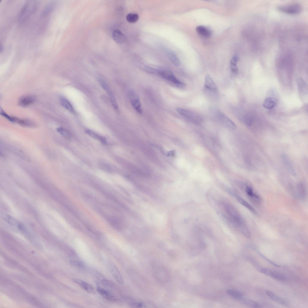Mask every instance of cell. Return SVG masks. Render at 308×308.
Returning <instances> with one entry per match:
<instances>
[{
  "instance_id": "cell-27",
  "label": "cell",
  "mask_w": 308,
  "mask_h": 308,
  "mask_svg": "<svg viewBox=\"0 0 308 308\" xmlns=\"http://www.w3.org/2000/svg\"><path fill=\"white\" fill-rule=\"evenodd\" d=\"M276 105V103L273 98L269 97L266 98L263 103V107L267 109H273Z\"/></svg>"
},
{
  "instance_id": "cell-1",
  "label": "cell",
  "mask_w": 308,
  "mask_h": 308,
  "mask_svg": "<svg viewBox=\"0 0 308 308\" xmlns=\"http://www.w3.org/2000/svg\"><path fill=\"white\" fill-rule=\"evenodd\" d=\"M220 204L229 223L245 237L250 238V232L243 217L235 207L231 203L226 201H222Z\"/></svg>"
},
{
  "instance_id": "cell-19",
  "label": "cell",
  "mask_w": 308,
  "mask_h": 308,
  "mask_svg": "<svg viewBox=\"0 0 308 308\" xmlns=\"http://www.w3.org/2000/svg\"><path fill=\"white\" fill-rule=\"evenodd\" d=\"M266 293L268 297L274 301L284 305H287V302L285 300L273 292L269 290H267L266 291Z\"/></svg>"
},
{
  "instance_id": "cell-16",
  "label": "cell",
  "mask_w": 308,
  "mask_h": 308,
  "mask_svg": "<svg viewBox=\"0 0 308 308\" xmlns=\"http://www.w3.org/2000/svg\"><path fill=\"white\" fill-rule=\"evenodd\" d=\"M112 36L114 40L118 43H122L126 39L125 35L121 31L118 29H115L113 31Z\"/></svg>"
},
{
  "instance_id": "cell-36",
  "label": "cell",
  "mask_w": 308,
  "mask_h": 308,
  "mask_svg": "<svg viewBox=\"0 0 308 308\" xmlns=\"http://www.w3.org/2000/svg\"><path fill=\"white\" fill-rule=\"evenodd\" d=\"M70 264L73 266L79 267H83L85 264L82 261L78 260H72L70 261Z\"/></svg>"
},
{
  "instance_id": "cell-33",
  "label": "cell",
  "mask_w": 308,
  "mask_h": 308,
  "mask_svg": "<svg viewBox=\"0 0 308 308\" xmlns=\"http://www.w3.org/2000/svg\"><path fill=\"white\" fill-rule=\"evenodd\" d=\"M57 130L60 134L64 137L69 139L71 138V134L69 132L65 129L62 127H59L57 128Z\"/></svg>"
},
{
  "instance_id": "cell-17",
  "label": "cell",
  "mask_w": 308,
  "mask_h": 308,
  "mask_svg": "<svg viewBox=\"0 0 308 308\" xmlns=\"http://www.w3.org/2000/svg\"><path fill=\"white\" fill-rule=\"evenodd\" d=\"M196 30L199 35L204 37L209 38L212 34L211 31L207 27L203 26H197Z\"/></svg>"
},
{
  "instance_id": "cell-26",
  "label": "cell",
  "mask_w": 308,
  "mask_h": 308,
  "mask_svg": "<svg viewBox=\"0 0 308 308\" xmlns=\"http://www.w3.org/2000/svg\"><path fill=\"white\" fill-rule=\"evenodd\" d=\"M297 194L298 196L301 199H305L306 196V191L305 186L302 183L298 184L297 186Z\"/></svg>"
},
{
  "instance_id": "cell-25",
  "label": "cell",
  "mask_w": 308,
  "mask_h": 308,
  "mask_svg": "<svg viewBox=\"0 0 308 308\" xmlns=\"http://www.w3.org/2000/svg\"><path fill=\"white\" fill-rule=\"evenodd\" d=\"M55 5V3L53 2H51L48 4L42 12L41 17H45L50 14L54 9Z\"/></svg>"
},
{
  "instance_id": "cell-10",
  "label": "cell",
  "mask_w": 308,
  "mask_h": 308,
  "mask_svg": "<svg viewBox=\"0 0 308 308\" xmlns=\"http://www.w3.org/2000/svg\"><path fill=\"white\" fill-rule=\"evenodd\" d=\"M35 97L32 95L25 96L19 100L18 104L22 107H26L32 104L35 101Z\"/></svg>"
},
{
  "instance_id": "cell-29",
  "label": "cell",
  "mask_w": 308,
  "mask_h": 308,
  "mask_svg": "<svg viewBox=\"0 0 308 308\" xmlns=\"http://www.w3.org/2000/svg\"><path fill=\"white\" fill-rule=\"evenodd\" d=\"M176 110L179 114L185 117L190 118L195 117V115L192 112L183 108L178 107Z\"/></svg>"
},
{
  "instance_id": "cell-30",
  "label": "cell",
  "mask_w": 308,
  "mask_h": 308,
  "mask_svg": "<svg viewBox=\"0 0 308 308\" xmlns=\"http://www.w3.org/2000/svg\"><path fill=\"white\" fill-rule=\"evenodd\" d=\"M226 292L229 295L236 300L242 296V294L241 292L236 290L228 289L227 290Z\"/></svg>"
},
{
  "instance_id": "cell-37",
  "label": "cell",
  "mask_w": 308,
  "mask_h": 308,
  "mask_svg": "<svg viewBox=\"0 0 308 308\" xmlns=\"http://www.w3.org/2000/svg\"><path fill=\"white\" fill-rule=\"evenodd\" d=\"M0 114L9 121L12 122H14L13 117L11 116L8 115L1 108L0 109Z\"/></svg>"
},
{
  "instance_id": "cell-32",
  "label": "cell",
  "mask_w": 308,
  "mask_h": 308,
  "mask_svg": "<svg viewBox=\"0 0 308 308\" xmlns=\"http://www.w3.org/2000/svg\"><path fill=\"white\" fill-rule=\"evenodd\" d=\"M297 82L298 88L301 92H306L307 89V85L304 81L300 78H298L297 79Z\"/></svg>"
},
{
  "instance_id": "cell-18",
  "label": "cell",
  "mask_w": 308,
  "mask_h": 308,
  "mask_svg": "<svg viewBox=\"0 0 308 308\" xmlns=\"http://www.w3.org/2000/svg\"><path fill=\"white\" fill-rule=\"evenodd\" d=\"M165 54L169 60L176 66L180 65V61L177 55L173 51L169 50L165 51Z\"/></svg>"
},
{
  "instance_id": "cell-3",
  "label": "cell",
  "mask_w": 308,
  "mask_h": 308,
  "mask_svg": "<svg viewBox=\"0 0 308 308\" xmlns=\"http://www.w3.org/2000/svg\"><path fill=\"white\" fill-rule=\"evenodd\" d=\"M277 9L279 11L288 14H296L300 13L302 7L299 4L291 3L278 6Z\"/></svg>"
},
{
  "instance_id": "cell-9",
  "label": "cell",
  "mask_w": 308,
  "mask_h": 308,
  "mask_svg": "<svg viewBox=\"0 0 308 308\" xmlns=\"http://www.w3.org/2000/svg\"><path fill=\"white\" fill-rule=\"evenodd\" d=\"M0 217L11 225L18 228L20 224L17 219L11 216L2 211L0 212Z\"/></svg>"
},
{
  "instance_id": "cell-28",
  "label": "cell",
  "mask_w": 308,
  "mask_h": 308,
  "mask_svg": "<svg viewBox=\"0 0 308 308\" xmlns=\"http://www.w3.org/2000/svg\"><path fill=\"white\" fill-rule=\"evenodd\" d=\"M239 60V57L237 56H234L232 58L230 61V67L232 71L235 73L238 72V69L236 64Z\"/></svg>"
},
{
  "instance_id": "cell-7",
  "label": "cell",
  "mask_w": 308,
  "mask_h": 308,
  "mask_svg": "<svg viewBox=\"0 0 308 308\" xmlns=\"http://www.w3.org/2000/svg\"><path fill=\"white\" fill-rule=\"evenodd\" d=\"M246 194L248 197L251 200L256 203H260L261 201L260 196L254 192L252 186L250 185H247L245 188Z\"/></svg>"
},
{
  "instance_id": "cell-15",
  "label": "cell",
  "mask_w": 308,
  "mask_h": 308,
  "mask_svg": "<svg viewBox=\"0 0 308 308\" xmlns=\"http://www.w3.org/2000/svg\"><path fill=\"white\" fill-rule=\"evenodd\" d=\"M97 292L102 296L107 299L111 300H117L118 298L111 293L104 289L98 287L97 288Z\"/></svg>"
},
{
  "instance_id": "cell-13",
  "label": "cell",
  "mask_w": 308,
  "mask_h": 308,
  "mask_svg": "<svg viewBox=\"0 0 308 308\" xmlns=\"http://www.w3.org/2000/svg\"><path fill=\"white\" fill-rule=\"evenodd\" d=\"M282 160L290 173L293 176L296 175V172L293 166L288 157L285 155L281 156Z\"/></svg>"
},
{
  "instance_id": "cell-2",
  "label": "cell",
  "mask_w": 308,
  "mask_h": 308,
  "mask_svg": "<svg viewBox=\"0 0 308 308\" xmlns=\"http://www.w3.org/2000/svg\"><path fill=\"white\" fill-rule=\"evenodd\" d=\"M38 6V2L34 0L27 1L23 6L19 14V24H24L36 11Z\"/></svg>"
},
{
  "instance_id": "cell-20",
  "label": "cell",
  "mask_w": 308,
  "mask_h": 308,
  "mask_svg": "<svg viewBox=\"0 0 308 308\" xmlns=\"http://www.w3.org/2000/svg\"><path fill=\"white\" fill-rule=\"evenodd\" d=\"M237 300L245 304L253 307H260V305L257 302L249 298L244 297L243 296L239 298Z\"/></svg>"
},
{
  "instance_id": "cell-23",
  "label": "cell",
  "mask_w": 308,
  "mask_h": 308,
  "mask_svg": "<svg viewBox=\"0 0 308 308\" xmlns=\"http://www.w3.org/2000/svg\"><path fill=\"white\" fill-rule=\"evenodd\" d=\"M85 132L92 137L99 140L103 144H106V140L104 137L100 135L94 131L89 129H87L85 130Z\"/></svg>"
},
{
  "instance_id": "cell-11",
  "label": "cell",
  "mask_w": 308,
  "mask_h": 308,
  "mask_svg": "<svg viewBox=\"0 0 308 308\" xmlns=\"http://www.w3.org/2000/svg\"><path fill=\"white\" fill-rule=\"evenodd\" d=\"M230 194L235 196L237 201L242 205L245 207L251 212L254 214H257V212L256 210L247 201L242 197L238 196L234 192H230Z\"/></svg>"
},
{
  "instance_id": "cell-38",
  "label": "cell",
  "mask_w": 308,
  "mask_h": 308,
  "mask_svg": "<svg viewBox=\"0 0 308 308\" xmlns=\"http://www.w3.org/2000/svg\"><path fill=\"white\" fill-rule=\"evenodd\" d=\"M101 282L103 285L106 286L110 287H112L113 285L112 282L105 279H101Z\"/></svg>"
},
{
  "instance_id": "cell-21",
  "label": "cell",
  "mask_w": 308,
  "mask_h": 308,
  "mask_svg": "<svg viewBox=\"0 0 308 308\" xmlns=\"http://www.w3.org/2000/svg\"><path fill=\"white\" fill-rule=\"evenodd\" d=\"M205 87L206 88L211 90H215L217 86L211 77L208 75L205 77Z\"/></svg>"
},
{
  "instance_id": "cell-31",
  "label": "cell",
  "mask_w": 308,
  "mask_h": 308,
  "mask_svg": "<svg viewBox=\"0 0 308 308\" xmlns=\"http://www.w3.org/2000/svg\"><path fill=\"white\" fill-rule=\"evenodd\" d=\"M14 122L17 123L21 125L26 126L32 125V123L29 120L20 119L14 117Z\"/></svg>"
},
{
  "instance_id": "cell-22",
  "label": "cell",
  "mask_w": 308,
  "mask_h": 308,
  "mask_svg": "<svg viewBox=\"0 0 308 308\" xmlns=\"http://www.w3.org/2000/svg\"><path fill=\"white\" fill-rule=\"evenodd\" d=\"M219 116L222 122L228 127L233 130L236 128V125L227 117L222 113H220Z\"/></svg>"
},
{
  "instance_id": "cell-4",
  "label": "cell",
  "mask_w": 308,
  "mask_h": 308,
  "mask_svg": "<svg viewBox=\"0 0 308 308\" xmlns=\"http://www.w3.org/2000/svg\"><path fill=\"white\" fill-rule=\"evenodd\" d=\"M158 75L180 88L184 89L186 88L185 84L178 80L173 73L170 71L159 70Z\"/></svg>"
},
{
  "instance_id": "cell-8",
  "label": "cell",
  "mask_w": 308,
  "mask_h": 308,
  "mask_svg": "<svg viewBox=\"0 0 308 308\" xmlns=\"http://www.w3.org/2000/svg\"><path fill=\"white\" fill-rule=\"evenodd\" d=\"M72 281L89 293L92 294L95 293L94 288L91 284L79 279H73Z\"/></svg>"
},
{
  "instance_id": "cell-35",
  "label": "cell",
  "mask_w": 308,
  "mask_h": 308,
  "mask_svg": "<svg viewBox=\"0 0 308 308\" xmlns=\"http://www.w3.org/2000/svg\"><path fill=\"white\" fill-rule=\"evenodd\" d=\"M143 69L146 72L152 74L158 75L159 69H157L147 66L144 65Z\"/></svg>"
},
{
  "instance_id": "cell-34",
  "label": "cell",
  "mask_w": 308,
  "mask_h": 308,
  "mask_svg": "<svg viewBox=\"0 0 308 308\" xmlns=\"http://www.w3.org/2000/svg\"><path fill=\"white\" fill-rule=\"evenodd\" d=\"M127 20L129 23H134L136 22L139 19V16L137 14L129 13L126 16Z\"/></svg>"
},
{
  "instance_id": "cell-5",
  "label": "cell",
  "mask_w": 308,
  "mask_h": 308,
  "mask_svg": "<svg viewBox=\"0 0 308 308\" xmlns=\"http://www.w3.org/2000/svg\"><path fill=\"white\" fill-rule=\"evenodd\" d=\"M129 99L133 107L139 114H142V109L139 98L137 93L134 91L130 90L128 92Z\"/></svg>"
},
{
  "instance_id": "cell-12",
  "label": "cell",
  "mask_w": 308,
  "mask_h": 308,
  "mask_svg": "<svg viewBox=\"0 0 308 308\" xmlns=\"http://www.w3.org/2000/svg\"><path fill=\"white\" fill-rule=\"evenodd\" d=\"M109 268L112 275L117 282L120 284L123 283L122 278L116 266L112 264L109 265Z\"/></svg>"
},
{
  "instance_id": "cell-6",
  "label": "cell",
  "mask_w": 308,
  "mask_h": 308,
  "mask_svg": "<svg viewBox=\"0 0 308 308\" xmlns=\"http://www.w3.org/2000/svg\"><path fill=\"white\" fill-rule=\"evenodd\" d=\"M98 81L101 86L110 97L111 102L113 107L116 110L118 111V108L117 105L109 85L103 79L100 78H99Z\"/></svg>"
},
{
  "instance_id": "cell-24",
  "label": "cell",
  "mask_w": 308,
  "mask_h": 308,
  "mask_svg": "<svg viewBox=\"0 0 308 308\" xmlns=\"http://www.w3.org/2000/svg\"><path fill=\"white\" fill-rule=\"evenodd\" d=\"M60 101L63 107L71 112H74V109L72 106L66 98L63 97H60Z\"/></svg>"
},
{
  "instance_id": "cell-14",
  "label": "cell",
  "mask_w": 308,
  "mask_h": 308,
  "mask_svg": "<svg viewBox=\"0 0 308 308\" xmlns=\"http://www.w3.org/2000/svg\"><path fill=\"white\" fill-rule=\"evenodd\" d=\"M264 274L265 275L270 276L278 280L284 281L285 279V277L283 274L274 271L268 268H266L265 270Z\"/></svg>"
}]
</instances>
